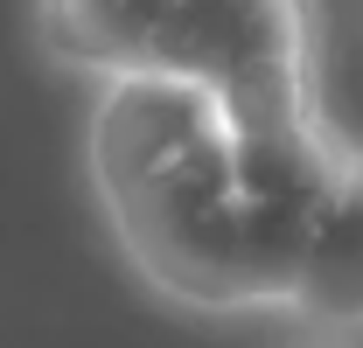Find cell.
Here are the masks:
<instances>
[{"label":"cell","instance_id":"6da1fadb","mask_svg":"<svg viewBox=\"0 0 363 348\" xmlns=\"http://www.w3.org/2000/svg\"><path fill=\"white\" fill-rule=\"evenodd\" d=\"M342 161L328 119H245L203 84L112 77L91 98L98 209L126 265L189 313L294 306Z\"/></svg>","mask_w":363,"mask_h":348},{"label":"cell","instance_id":"7a4b0ae2","mask_svg":"<svg viewBox=\"0 0 363 348\" xmlns=\"http://www.w3.org/2000/svg\"><path fill=\"white\" fill-rule=\"evenodd\" d=\"M49 56L112 77L203 84L245 119L315 126V7L308 0H35Z\"/></svg>","mask_w":363,"mask_h":348},{"label":"cell","instance_id":"3957f363","mask_svg":"<svg viewBox=\"0 0 363 348\" xmlns=\"http://www.w3.org/2000/svg\"><path fill=\"white\" fill-rule=\"evenodd\" d=\"M286 313L328 342L363 335V153H350L335 188H328V209L315 223V244H308V265H301Z\"/></svg>","mask_w":363,"mask_h":348},{"label":"cell","instance_id":"277c9868","mask_svg":"<svg viewBox=\"0 0 363 348\" xmlns=\"http://www.w3.org/2000/svg\"><path fill=\"white\" fill-rule=\"evenodd\" d=\"M294 348H363V342H328V335H308V342H294Z\"/></svg>","mask_w":363,"mask_h":348}]
</instances>
